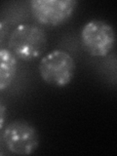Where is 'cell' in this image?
I'll use <instances>...</instances> for the list:
<instances>
[{
	"label": "cell",
	"instance_id": "obj_5",
	"mask_svg": "<svg viewBox=\"0 0 117 156\" xmlns=\"http://www.w3.org/2000/svg\"><path fill=\"white\" fill-rule=\"evenodd\" d=\"M77 4L75 0H31L29 9L37 23L57 27L72 17Z\"/></svg>",
	"mask_w": 117,
	"mask_h": 156
},
{
	"label": "cell",
	"instance_id": "obj_4",
	"mask_svg": "<svg viewBox=\"0 0 117 156\" xmlns=\"http://www.w3.org/2000/svg\"><path fill=\"white\" fill-rule=\"evenodd\" d=\"M81 41L85 50L93 57H105L115 45V31L110 23L92 20L81 30Z\"/></svg>",
	"mask_w": 117,
	"mask_h": 156
},
{
	"label": "cell",
	"instance_id": "obj_6",
	"mask_svg": "<svg viewBox=\"0 0 117 156\" xmlns=\"http://www.w3.org/2000/svg\"><path fill=\"white\" fill-rule=\"evenodd\" d=\"M18 70V58L8 50L0 48V91L11 86Z\"/></svg>",
	"mask_w": 117,
	"mask_h": 156
},
{
	"label": "cell",
	"instance_id": "obj_9",
	"mask_svg": "<svg viewBox=\"0 0 117 156\" xmlns=\"http://www.w3.org/2000/svg\"><path fill=\"white\" fill-rule=\"evenodd\" d=\"M6 116H7V109L6 106L0 100V130H1L6 122Z\"/></svg>",
	"mask_w": 117,
	"mask_h": 156
},
{
	"label": "cell",
	"instance_id": "obj_3",
	"mask_svg": "<svg viewBox=\"0 0 117 156\" xmlns=\"http://www.w3.org/2000/svg\"><path fill=\"white\" fill-rule=\"evenodd\" d=\"M3 143L10 152L16 155H29L39 146L37 130L29 122L18 119L5 127L2 134Z\"/></svg>",
	"mask_w": 117,
	"mask_h": 156
},
{
	"label": "cell",
	"instance_id": "obj_8",
	"mask_svg": "<svg viewBox=\"0 0 117 156\" xmlns=\"http://www.w3.org/2000/svg\"><path fill=\"white\" fill-rule=\"evenodd\" d=\"M10 27L8 23L0 16V48H4L3 46L8 41L10 36Z\"/></svg>",
	"mask_w": 117,
	"mask_h": 156
},
{
	"label": "cell",
	"instance_id": "obj_7",
	"mask_svg": "<svg viewBox=\"0 0 117 156\" xmlns=\"http://www.w3.org/2000/svg\"><path fill=\"white\" fill-rule=\"evenodd\" d=\"M28 12H30L28 5L26 6L23 2H9L6 3V6L3 7L0 16H1L8 24H22V23L28 16Z\"/></svg>",
	"mask_w": 117,
	"mask_h": 156
},
{
	"label": "cell",
	"instance_id": "obj_2",
	"mask_svg": "<svg viewBox=\"0 0 117 156\" xmlns=\"http://www.w3.org/2000/svg\"><path fill=\"white\" fill-rule=\"evenodd\" d=\"M75 61L69 53L54 50L44 56L39 62V73L47 84L65 87L74 77Z\"/></svg>",
	"mask_w": 117,
	"mask_h": 156
},
{
	"label": "cell",
	"instance_id": "obj_1",
	"mask_svg": "<svg viewBox=\"0 0 117 156\" xmlns=\"http://www.w3.org/2000/svg\"><path fill=\"white\" fill-rule=\"evenodd\" d=\"M46 46L47 35L37 24H20L10 33L8 39V50L22 61H30L40 57Z\"/></svg>",
	"mask_w": 117,
	"mask_h": 156
}]
</instances>
